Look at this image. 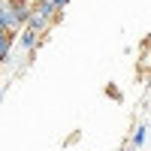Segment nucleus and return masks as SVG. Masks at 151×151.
<instances>
[{
	"mask_svg": "<svg viewBox=\"0 0 151 151\" xmlns=\"http://www.w3.org/2000/svg\"><path fill=\"white\" fill-rule=\"evenodd\" d=\"M33 12H36L40 18H45V21H55V15H58V9L48 3V0H40V3L33 6Z\"/></svg>",
	"mask_w": 151,
	"mask_h": 151,
	"instance_id": "nucleus-1",
	"label": "nucleus"
},
{
	"mask_svg": "<svg viewBox=\"0 0 151 151\" xmlns=\"http://www.w3.org/2000/svg\"><path fill=\"white\" fill-rule=\"evenodd\" d=\"M24 24H27V27H30L33 33H42V30H48V24H52V21H45V18H40V15H36V12L30 9V15H27V21H24Z\"/></svg>",
	"mask_w": 151,
	"mask_h": 151,
	"instance_id": "nucleus-2",
	"label": "nucleus"
},
{
	"mask_svg": "<svg viewBox=\"0 0 151 151\" xmlns=\"http://www.w3.org/2000/svg\"><path fill=\"white\" fill-rule=\"evenodd\" d=\"M12 9H15V21H18V27H24V21H27V15H30V6L24 3V0H12Z\"/></svg>",
	"mask_w": 151,
	"mask_h": 151,
	"instance_id": "nucleus-3",
	"label": "nucleus"
},
{
	"mask_svg": "<svg viewBox=\"0 0 151 151\" xmlns=\"http://www.w3.org/2000/svg\"><path fill=\"white\" fill-rule=\"evenodd\" d=\"M36 36H40V33H33L30 27H24V30H21V40H18L21 48H27V52H30V48H36Z\"/></svg>",
	"mask_w": 151,
	"mask_h": 151,
	"instance_id": "nucleus-4",
	"label": "nucleus"
},
{
	"mask_svg": "<svg viewBox=\"0 0 151 151\" xmlns=\"http://www.w3.org/2000/svg\"><path fill=\"white\" fill-rule=\"evenodd\" d=\"M9 48H12V33H6V30H0V60H6V55H9Z\"/></svg>",
	"mask_w": 151,
	"mask_h": 151,
	"instance_id": "nucleus-5",
	"label": "nucleus"
},
{
	"mask_svg": "<svg viewBox=\"0 0 151 151\" xmlns=\"http://www.w3.org/2000/svg\"><path fill=\"white\" fill-rule=\"evenodd\" d=\"M145 133H148V130H145V124H142V127L133 133V145H142V142H145Z\"/></svg>",
	"mask_w": 151,
	"mask_h": 151,
	"instance_id": "nucleus-6",
	"label": "nucleus"
},
{
	"mask_svg": "<svg viewBox=\"0 0 151 151\" xmlns=\"http://www.w3.org/2000/svg\"><path fill=\"white\" fill-rule=\"evenodd\" d=\"M48 3H52V6H55V9H58V12H60V9H64V6H67V3H70V0H48Z\"/></svg>",
	"mask_w": 151,
	"mask_h": 151,
	"instance_id": "nucleus-7",
	"label": "nucleus"
},
{
	"mask_svg": "<svg viewBox=\"0 0 151 151\" xmlns=\"http://www.w3.org/2000/svg\"><path fill=\"white\" fill-rule=\"evenodd\" d=\"M0 9H3V0H0Z\"/></svg>",
	"mask_w": 151,
	"mask_h": 151,
	"instance_id": "nucleus-8",
	"label": "nucleus"
},
{
	"mask_svg": "<svg viewBox=\"0 0 151 151\" xmlns=\"http://www.w3.org/2000/svg\"><path fill=\"white\" fill-rule=\"evenodd\" d=\"M0 100H3V91H0Z\"/></svg>",
	"mask_w": 151,
	"mask_h": 151,
	"instance_id": "nucleus-9",
	"label": "nucleus"
}]
</instances>
